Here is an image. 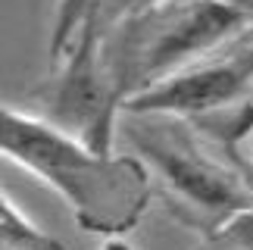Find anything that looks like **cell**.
I'll return each mask as SVG.
<instances>
[{
    "instance_id": "6da1fadb",
    "label": "cell",
    "mask_w": 253,
    "mask_h": 250,
    "mask_svg": "<svg viewBox=\"0 0 253 250\" xmlns=\"http://www.w3.org/2000/svg\"><path fill=\"white\" fill-rule=\"evenodd\" d=\"M0 153L60 194L75 222L100 238L131 232L153 200L150 169L138 157L97 150L22 107L6 103L0 113Z\"/></svg>"
},
{
    "instance_id": "7a4b0ae2",
    "label": "cell",
    "mask_w": 253,
    "mask_h": 250,
    "mask_svg": "<svg viewBox=\"0 0 253 250\" xmlns=\"http://www.w3.org/2000/svg\"><path fill=\"white\" fill-rule=\"evenodd\" d=\"M134 153L150 169L153 191L181 225L210 235L228 216L253 204V194L241 172L212 160L172 116H134L125 125Z\"/></svg>"
},
{
    "instance_id": "3957f363",
    "label": "cell",
    "mask_w": 253,
    "mask_h": 250,
    "mask_svg": "<svg viewBox=\"0 0 253 250\" xmlns=\"http://www.w3.org/2000/svg\"><path fill=\"white\" fill-rule=\"evenodd\" d=\"M253 22L222 0H169L153 13L125 22L131 41H125L116 60H110L125 97L166 75L194 66L203 53L238 38Z\"/></svg>"
},
{
    "instance_id": "277c9868",
    "label": "cell",
    "mask_w": 253,
    "mask_h": 250,
    "mask_svg": "<svg viewBox=\"0 0 253 250\" xmlns=\"http://www.w3.org/2000/svg\"><path fill=\"white\" fill-rule=\"evenodd\" d=\"M103 28L97 16L82 28L69 53L53 66L41 97L53 125L79 134L97 150H110L116 116L122 113L125 91L116 79L110 60L103 56Z\"/></svg>"
},
{
    "instance_id": "5b68a950",
    "label": "cell",
    "mask_w": 253,
    "mask_h": 250,
    "mask_svg": "<svg viewBox=\"0 0 253 250\" xmlns=\"http://www.w3.org/2000/svg\"><path fill=\"white\" fill-rule=\"evenodd\" d=\"M253 88V47L238 56L194 63L125 97L122 113L131 116L200 119L241 103Z\"/></svg>"
},
{
    "instance_id": "8992f818",
    "label": "cell",
    "mask_w": 253,
    "mask_h": 250,
    "mask_svg": "<svg viewBox=\"0 0 253 250\" xmlns=\"http://www.w3.org/2000/svg\"><path fill=\"white\" fill-rule=\"evenodd\" d=\"M0 250H66V244L44 232L3 188L0 191Z\"/></svg>"
},
{
    "instance_id": "52a82bcc",
    "label": "cell",
    "mask_w": 253,
    "mask_h": 250,
    "mask_svg": "<svg viewBox=\"0 0 253 250\" xmlns=\"http://www.w3.org/2000/svg\"><path fill=\"white\" fill-rule=\"evenodd\" d=\"M103 0H56V16L50 25V69L69 53V47L75 44V38L82 35V28L97 16Z\"/></svg>"
},
{
    "instance_id": "ba28073f",
    "label": "cell",
    "mask_w": 253,
    "mask_h": 250,
    "mask_svg": "<svg viewBox=\"0 0 253 250\" xmlns=\"http://www.w3.org/2000/svg\"><path fill=\"white\" fill-rule=\"evenodd\" d=\"M197 250H253V204L228 216L210 235H203Z\"/></svg>"
},
{
    "instance_id": "9c48e42d",
    "label": "cell",
    "mask_w": 253,
    "mask_h": 250,
    "mask_svg": "<svg viewBox=\"0 0 253 250\" xmlns=\"http://www.w3.org/2000/svg\"><path fill=\"white\" fill-rule=\"evenodd\" d=\"M163 3H169V0H103L100 9H97V22H100L103 32H110V28L125 25L144 13H153Z\"/></svg>"
},
{
    "instance_id": "30bf717a",
    "label": "cell",
    "mask_w": 253,
    "mask_h": 250,
    "mask_svg": "<svg viewBox=\"0 0 253 250\" xmlns=\"http://www.w3.org/2000/svg\"><path fill=\"white\" fill-rule=\"evenodd\" d=\"M241 144H244V150H231L235 153V169L238 172H247V175H253V125L247 128V134L241 138Z\"/></svg>"
},
{
    "instance_id": "8fae6325",
    "label": "cell",
    "mask_w": 253,
    "mask_h": 250,
    "mask_svg": "<svg viewBox=\"0 0 253 250\" xmlns=\"http://www.w3.org/2000/svg\"><path fill=\"white\" fill-rule=\"evenodd\" d=\"M100 250H134L128 241H125L122 235H116V238H103V244H100Z\"/></svg>"
},
{
    "instance_id": "7c38bea8",
    "label": "cell",
    "mask_w": 253,
    "mask_h": 250,
    "mask_svg": "<svg viewBox=\"0 0 253 250\" xmlns=\"http://www.w3.org/2000/svg\"><path fill=\"white\" fill-rule=\"evenodd\" d=\"M222 3H228V6H235L238 13H244L247 19H253V0H222Z\"/></svg>"
},
{
    "instance_id": "4fadbf2b",
    "label": "cell",
    "mask_w": 253,
    "mask_h": 250,
    "mask_svg": "<svg viewBox=\"0 0 253 250\" xmlns=\"http://www.w3.org/2000/svg\"><path fill=\"white\" fill-rule=\"evenodd\" d=\"M241 178L247 181V188H250V194H253V175H247V172H241Z\"/></svg>"
}]
</instances>
